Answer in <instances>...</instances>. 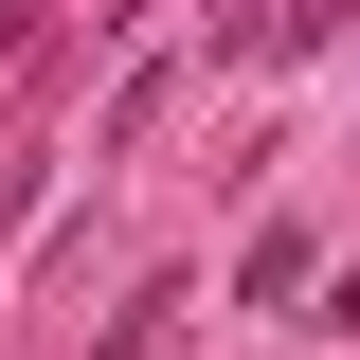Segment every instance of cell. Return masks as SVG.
<instances>
[{"instance_id": "cell-1", "label": "cell", "mask_w": 360, "mask_h": 360, "mask_svg": "<svg viewBox=\"0 0 360 360\" xmlns=\"http://www.w3.org/2000/svg\"><path fill=\"white\" fill-rule=\"evenodd\" d=\"M307 324H360V252H342V270H324V307H307Z\"/></svg>"}]
</instances>
